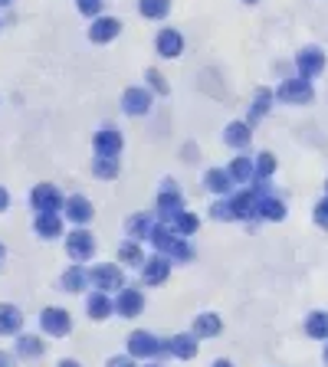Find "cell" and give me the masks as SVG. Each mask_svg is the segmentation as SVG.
I'll use <instances>...</instances> for the list:
<instances>
[{
  "instance_id": "11",
  "label": "cell",
  "mask_w": 328,
  "mask_h": 367,
  "mask_svg": "<svg viewBox=\"0 0 328 367\" xmlns=\"http://www.w3.org/2000/svg\"><path fill=\"white\" fill-rule=\"evenodd\" d=\"M95 145L102 147L105 154H115V151H119V147H121V138H119V134H115V132H112V128H105V132L99 134V138H95Z\"/></svg>"
},
{
  "instance_id": "32",
  "label": "cell",
  "mask_w": 328,
  "mask_h": 367,
  "mask_svg": "<svg viewBox=\"0 0 328 367\" xmlns=\"http://www.w3.org/2000/svg\"><path fill=\"white\" fill-rule=\"evenodd\" d=\"M325 361H328V351H325Z\"/></svg>"
},
{
  "instance_id": "17",
  "label": "cell",
  "mask_w": 328,
  "mask_h": 367,
  "mask_svg": "<svg viewBox=\"0 0 328 367\" xmlns=\"http://www.w3.org/2000/svg\"><path fill=\"white\" fill-rule=\"evenodd\" d=\"M46 328H53V331H66V328H69V318H66L62 311H46Z\"/></svg>"
},
{
  "instance_id": "5",
  "label": "cell",
  "mask_w": 328,
  "mask_h": 367,
  "mask_svg": "<svg viewBox=\"0 0 328 367\" xmlns=\"http://www.w3.org/2000/svg\"><path fill=\"white\" fill-rule=\"evenodd\" d=\"M119 309H121V315H125V318L138 315V311H141V295H138V292H121Z\"/></svg>"
},
{
  "instance_id": "25",
  "label": "cell",
  "mask_w": 328,
  "mask_h": 367,
  "mask_svg": "<svg viewBox=\"0 0 328 367\" xmlns=\"http://www.w3.org/2000/svg\"><path fill=\"white\" fill-rule=\"evenodd\" d=\"M266 108H269V92L263 88V92L256 95V108H253V115H266Z\"/></svg>"
},
{
  "instance_id": "29",
  "label": "cell",
  "mask_w": 328,
  "mask_h": 367,
  "mask_svg": "<svg viewBox=\"0 0 328 367\" xmlns=\"http://www.w3.org/2000/svg\"><path fill=\"white\" fill-rule=\"evenodd\" d=\"M108 367H132V364H128L125 357H119V361H112V364H108Z\"/></svg>"
},
{
  "instance_id": "18",
  "label": "cell",
  "mask_w": 328,
  "mask_h": 367,
  "mask_svg": "<svg viewBox=\"0 0 328 367\" xmlns=\"http://www.w3.org/2000/svg\"><path fill=\"white\" fill-rule=\"evenodd\" d=\"M220 331V322L213 318V315H204L200 322H197V335H217Z\"/></svg>"
},
{
  "instance_id": "4",
  "label": "cell",
  "mask_w": 328,
  "mask_h": 367,
  "mask_svg": "<svg viewBox=\"0 0 328 367\" xmlns=\"http://www.w3.org/2000/svg\"><path fill=\"white\" fill-rule=\"evenodd\" d=\"M305 331L312 338H328V311H315L312 318L305 322Z\"/></svg>"
},
{
  "instance_id": "13",
  "label": "cell",
  "mask_w": 328,
  "mask_h": 367,
  "mask_svg": "<svg viewBox=\"0 0 328 367\" xmlns=\"http://www.w3.org/2000/svg\"><path fill=\"white\" fill-rule=\"evenodd\" d=\"M141 14L145 16H164L167 14V0H141Z\"/></svg>"
},
{
  "instance_id": "15",
  "label": "cell",
  "mask_w": 328,
  "mask_h": 367,
  "mask_svg": "<svg viewBox=\"0 0 328 367\" xmlns=\"http://www.w3.org/2000/svg\"><path fill=\"white\" fill-rule=\"evenodd\" d=\"M69 213H73V220H89V217H92L89 204H86L82 197H75V200H69Z\"/></svg>"
},
{
  "instance_id": "14",
  "label": "cell",
  "mask_w": 328,
  "mask_h": 367,
  "mask_svg": "<svg viewBox=\"0 0 328 367\" xmlns=\"http://www.w3.org/2000/svg\"><path fill=\"white\" fill-rule=\"evenodd\" d=\"M226 141H230V145H246V141H250L246 125H230V128H226Z\"/></svg>"
},
{
  "instance_id": "19",
  "label": "cell",
  "mask_w": 328,
  "mask_h": 367,
  "mask_svg": "<svg viewBox=\"0 0 328 367\" xmlns=\"http://www.w3.org/2000/svg\"><path fill=\"white\" fill-rule=\"evenodd\" d=\"M89 311H92V318H105V315H108V298H105V295H95L89 302Z\"/></svg>"
},
{
  "instance_id": "8",
  "label": "cell",
  "mask_w": 328,
  "mask_h": 367,
  "mask_svg": "<svg viewBox=\"0 0 328 367\" xmlns=\"http://www.w3.org/2000/svg\"><path fill=\"white\" fill-rule=\"evenodd\" d=\"M69 250H73L75 259H86V256L92 252V239H89V233H75L73 239H69Z\"/></svg>"
},
{
  "instance_id": "20",
  "label": "cell",
  "mask_w": 328,
  "mask_h": 367,
  "mask_svg": "<svg viewBox=\"0 0 328 367\" xmlns=\"http://www.w3.org/2000/svg\"><path fill=\"white\" fill-rule=\"evenodd\" d=\"M250 171H253V167H250V161H246V158H239V161L230 164V174L237 177V180H246V177H250Z\"/></svg>"
},
{
  "instance_id": "24",
  "label": "cell",
  "mask_w": 328,
  "mask_h": 367,
  "mask_svg": "<svg viewBox=\"0 0 328 367\" xmlns=\"http://www.w3.org/2000/svg\"><path fill=\"white\" fill-rule=\"evenodd\" d=\"M272 167H276L272 154H259V161H256V171H259V174H272Z\"/></svg>"
},
{
  "instance_id": "27",
  "label": "cell",
  "mask_w": 328,
  "mask_h": 367,
  "mask_svg": "<svg viewBox=\"0 0 328 367\" xmlns=\"http://www.w3.org/2000/svg\"><path fill=\"white\" fill-rule=\"evenodd\" d=\"M95 171H99V174H105V177H112V174H115V164H112V161H99V164H95Z\"/></svg>"
},
{
  "instance_id": "16",
  "label": "cell",
  "mask_w": 328,
  "mask_h": 367,
  "mask_svg": "<svg viewBox=\"0 0 328 367\" xmlns=\"http://www.w3.org/2000/svg\"><path fill=\"white\" fill-rule=\"evenodd\" d=\"M164 276H167V265H164L161 259H151V265L145 269V279H148V282H161Z\"/></svg>"
},
{
  "instance_id": "21",
  "label": "cell",
  "mask_w": 328,
  "mask_h": 367,
  "mask_svg": "<svg viewBox=\"0 0 328 367\" xmlns=\"http://www.w3.org/2000/svg\"><path fill=\"white\" fill-rule=\"evenodd\" d=\"M207 184L213 187V191H226V187H230V180H226L224 171H210V174H207Z\"/></svg>"
},
{
  "instance_id": "26",
  "label": "cell",
  "mask_w": 328,
  "mask_h": 367,
  "mask_svg": "<svg viewBox=\"0 0 328 367\" xmlns=\"http://www.w3.org/2000/svg\"><path fill=\"white\" fill-rule=\"evenodd\" d=\"M315 220H318V226L328 230V200H322V204L315 206Z\"/></svg>"
},
{
  "instance_id": "7",
  "label": "cell",
  "mask_w": 328,
  "mask_h": 367,
  "mask_svg": "<svg viewBox=\"0 0 328 367\" xmlns=\"http://www.w3.org/2000/svg\"><path fill=\"white\" fill-rule=\"evenodd\" d=\"M148 108V95L145 92H138V88H132V92H125V112H145Z\"/></svg>"
},
{
  "instance_id": "10",
  "label": "cell",
  "mask_w": 328,
  "mask_h": 367,
  "mask_svg": "<svg viewBox=\"0 0 328 367\" xmlns=\"http://www.w3.org/2000/svg\"><path fill=\"white\" fill-rule=\"evenodd\" d=\"M132 351L134 354H154V351H158V344H154V338H151V335L138 331V335H132Z\"/></svg>"
},
{
  "instance_id": "30",
  "label": "cell",
  "mask_w": 328,
  "mask_h": 367,
  "mask_svg": "<svg viewBox=\"0 0 328 367\" xmlns=\"http://www.w3.org/2000/svg\"><path fill=\"white\" fill-rule=\"evenodd\" d=\"M213 367H230V364H226V361H217V364H213Z\"/></svg>"
},
{
  "instance_id": "31",
  "label": "cell",
  "mask_w": 328,
  "mask_h": 367,
  "mask_svg": "<svg viewBox=\"0 0 328 367\" xmlns=\"http://www.w3.org/2000/svg\"><path fill=\"white\" fill-rule=\"evenodd\" d=\"M62 367H79V364H62Z\"/></svg>"
},
{
  "instance_id": "28",
  "label": "cell",
  "mask_w": 328,
  "mask_h": 367,
  "mask_svg": "<svg viewBox=\"0 0 328 367\" xmlns=\"http://www.w3.org/2000/svg\"><path fill=\"white\" fill-rule=\"evenodd\" d=\"M99 7H102V0H82V10H86V14H95Z\"/></svg>"
},
{
  "instance_id": "23",
  "label": "cell",
  "mask_w": 328,
  "mask_h": 367,
  "mask_svg": "<svg viewBox=\"0 0 328 367\" xmlns=\"http://www.w3.org/2000/svg\"><path fill=\"white\" fill-rule=\"evenodd\" d=\"M121 259H125V263H138V259H141V252H138L134 243H125V246H121Z\"/></svg>"
},
{
  "instance_id": "22",
  "label": "cell",
  "mask_w": 328,
  "mask_h": 367,
  "mask_svg": "<svg viewBox=\"0 0 328 367\" xmlns=\"http://www.w3.org/2000/svg\"><path fill=\"white\" fill-rule=\"evenodd\" d=\"M171 351L180 354V357H191V354H194V344H191V338H174Z\"/></svg>"
},
{
  "instance_id": "2",
  "label": "cell",
  "mask_w": 328,
  "mask_h": 367,
  "mask_svg": "<svg viewBox=\"0 0 328 367\" xmlns=\"http://www.w3.org/2000/svg\"><path fill=\"white\" fill-rule=\"evenodd\" d=\"M322 69H325V56H322V49H305V53L298 56V73L305 75V79H309V75H318Z\"/></svg>"
},
{
  "instance_id": "3",
  "label": "cell",
  "mask_w": 328,
  "mask_h": 367,
  "mask_svg": "<svg viewBox=\"0 0 328 367\" xmlns=\"http://www.w3.org/2000/svg\"><path fill=\"white\" fill-rule=\"evenodd\" d=\"M180 33H174V29H164L161 36H158V49H161V56H178L180 53Z\"/></svg>"
},
{
  "instance_id": "9",
  "label": "cell",
  "mask_w": 328,
  "mask_h": 367,
  "mask_svg": "<svg viewBox=\"0 0 328 367\" xmlns=\"http://www.w3.org/2000/svg\"><path fill=\"white\" fill-rule=\"evenodd\" d=\"M119 20H99L95 27H92V40H112L115 33H119Z\"/></svg>"
},
{
  "instance_id": "1",
  "label": "cell",
  "mask_w": 328,
  "mask_h": 367,
  "mask_svg": "<svg viewBox=\"0 0 328 367\" xmlns=\"http://www.w3.org/2000/svg\"><path fill=\"white\" fill-rule=\"evenodd\" d=\"M279 95H283L285 102H309L312 99V86L305 79H289V82H283Z\"/></svg>"
},
{
  "instance_id": "12",
  "label": "cell",
  "mask_w": 328,
  "mask_h": 367,
  "mask_svg": "<svg viewBox=\"0 0 328 367\" xmlns=\"http://www.w3.org/2000/svg\"><path fill=\"white\" fill-rule=\"evenodd\" d=\"M259 210H263V217H269V220H283L285 217V206L279 204V200H259Z\"/></svg>"
},
{
  "instance_id": "6",
  "label": "cell",
  "mask_w": 328,
  "mask_h": 367,
  "mask_svg": "<svg viewBox=\"0 0 328 367\" xmlns=\"http://www.w3.org/2000/svg\"><path fill=\"white\" fill-rule=\"evenodd\" d=\"M95 282H99L102 289H119V285H121V276H119V269L105 265V269H95Z\"/></svg>"
}]
</instances>
